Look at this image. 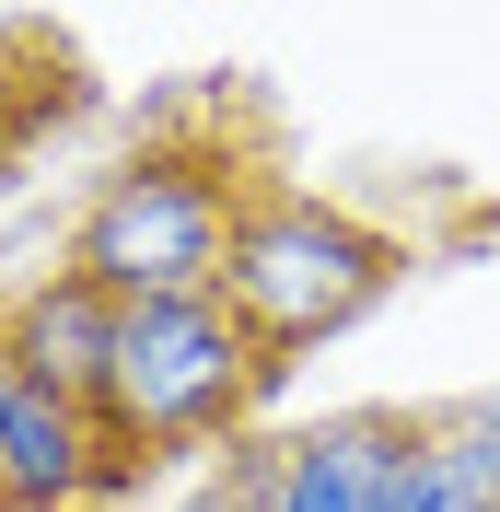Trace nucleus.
<instances>
[{"instance_id":"1","label":"nucleus","mask_w":500,"mask_h":512,"mask_svg":"<svg viewBox=\"0 0 500 512\" xmlns=\"http://www.w3.org/2000/svg\"><path fill=\"white\" fill-rule=\"evenodd\" d=\"M268 187H291L280 105L245 70H187L175 94L140 105L128 152L70 198L59 268L94 280L105 303H198L221 291V256Z\"/></svg>"},{"instance_id":"2","label":"nucleus","mask_w":500,"mask_h":512,"mask_svg":"<svg viewBox=\"0 0 500 512\" xmlns=\"http://www.w3.org/2000/svg\"><path fill=\"white\" fill-rule=\"evenodd\" d=\"M280 384H291V361L256 350V326L221 291H198V303H117V350H105V396H94V443H105L94 512H128L175 466L245 443Z\"/></svg>"},{"instance_id":"3","label":"nucleus","mask_w":500,"mask_h":512,"mask_svg":"<svg viewBox=\"0 0 500 512\" xmlns=\"http://www.w3.org/2000/svg\"><path fill=\"white\" fill-rule=\"evenodd\" d=\"M419 280V233L373 222L361 198L338 187H268L245 210V233H233V256H221V303L256 326V350L291 361L303 373L326 338H349V326H373L396 291Z\"/></svg>"},{"instance_id":"4","label":"nucleus","mask_w":500,"mask_h":512,"mask_svg":"<svg viewBox=\"0 0 500 512\" xmlns=\"http://www.w3.org/2000/svg\"><path fill=\"white\" fill-rule=\"evenodd\" d=\"M431 408H338L314 431H268V501L256 512H373Z\"/></svg>"},{"instance_id":"5","label":"nucleus","mask_w":500,"mask_h":512,"mask_svg":"<svg viewBox=\"0 0 500 512\" xmlns=\"http://www.w3.org/2000/svg\"><path fill=\"white\" fill-rule=\"evenodd\" d=\"M0 350L24 361V373L47 384L59 408L94 419V396H105V350H117V303L47 256L35 280H0Z\"/></svg>"},{"instance_id":"6","label":"nucleus","mask_w":500,"mask_h":512,"mask_svg":"<svg viewBox=\"0 0 500 512\" xmlns=\"http://www.w3.org/2000/svg\"><path fill=\"white\" fill-rule=\"evenodd\" d=\"M94 489H105L94 419L59 408L24 361L0 350V501H82V512H94Z\"/></svg>"},{"instance_id":"7","label":"nucleus","mask_w":500,"mask_h":512,"mask_svg":"<svg viewBox=\"0 0 500 512\" xmlns=\"http://www.w3.org/2000/svg\"><path fill=\"white\" fill-rule=\"evenodd\" d=\"M431 454H442V512H500V384L431 408Z\"/></svg>"},{"instance_id":"8","label":"nucleus","mask_w":500,"mask_h":512,"mask_svg":"<svg viewBox=\"0 0 500 512\" xmlns=\"http://www.w3.org/2000/svg\"><path fill=\"white\" fill-rule=\"evenodd\" d=\"M256 501H268V431L221 443V454H210V466H198V478L175 489L163 512H256Z\"/></svg>"},{"instance_id":"9","label":"nucleus","mask_w":500,"mask_h":512,"mask_svg":"<svg viewBox=\"0 0 500 512\" xmlns=\"http://www.w3.org/2000/svg\"><path fill=\"white\" fill-rule=\"evenodd\" d=\"M373 512H442V454H431V431L407 443V466L384 478V501H373Z\"/></svg>"},{"instance_id":"10","label":"nucleus","mask_w":500,"mask_h":512,"mask_svg":"<svg viewBox=\"0 0 500 512\" xmlns=\"http://www.w3.org/2000/svg\"><path fill=\"white\" fill-rule=\"evenodd\" d=\"M35 47H47V12H0V82H12Z\"/></svg>"},{"instance_id":"11","label":"nucleus","mask_w":500,"mask_h":512,"mask_svg":"<svg viewBox=\"0 0 500 512\" xmlns=\"http://www.w3.org/2000/svg\"><path fill=\"white\" fill-rule=\"evenodd\" d=\"M0 512H82V501H0Z\"/></svg>"}]
</instances>
